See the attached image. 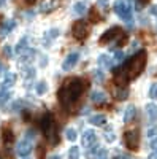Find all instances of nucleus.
<instances>
[{"label":"nucleus","instance_id":"nucleus-1","mask_svg":"<svg viewBox=\"0 0 157 159\" xmlns=\"http://www.w3.org/2000/svg\"><path fill=\"white\" fill-rule=\"evenodd\" d=\"M86 88H87V83L84 81L83 78H68L67 81L60 86V89L57 92L59 102L63 105L65 108L72 110L75 107V103L81 99Z\"/></svg>","mask_w":157,"mask_h":159},{"label":"nucleus","instance_id":"nucleus-2","mask_svg":"<svg viewBox=\"0 0 157 159\" xmlns=\"http://www.w3.org/2000/svg\"><path fill=\"white\" fill-rule=\"evenodd\" d=\"M146 61H148L146 51H138L137 54H133L132 57L129 59V62L122 67L125 70V73H127V78L129 80H135L143 70H145Z\"/></svg>","mask_w":157,"mask_h":159},{"label":"nucleus","instance_id":"nucleus-3","mask_svg":"<svg viewBox=\"0 0 157 159\" xmlns=\"http://www.w3.org/2000/svg\"><path fill=\"white\" fill-rule=\"evenodd\" d=\"M40 127L43 130L45 137L48 139V142L51 145H57L59 143V132H57V124L54 121L51 113H46L41 119H40Z\"/></svg>","mask_w":157,"mask_h":159},{"label":"nucleus","instance_id":"nucleus-4","mask_svg":"<svg viewBox=\"0 0 157 159\" xmlns=\"http://www.w3.org/2000/svg\"><path fill=\"white\" fill-rule=\"evenodd\" d=\"M125 40H127V35L121 30V27L114 25V27H110L100 37V43L105 45V43H110V42H117V45H124Z\"/></svg>","mask_w":157,"mask_h":159},{"label":"nucleus","instance_id":"nucleus-5","mask_svg":"<svg viewBox=\"0 0 157 159\" xmlns=\"http://www.w3.org/2000/svg\"><path fill=\"white\" fill-rule=\"evenodd\" d=\"M113 8H114L116 15L119 18H122L124 21H127V22L132 21V7H130V3H127L125 0H116Z\"/></svg>","mask_w":157,"mask_h":159},{"label":"nucleus","instance_id":"nucleus-6","mask_svg":"<svg viewBox=\"0 0 157 159\" xmlns=\"http://www.w3.org/2000/svg\"><path fill=\"white\" fill-rule=\"evenodd\" d=\"M124 143L129 150H138V145H140V134L137 129H130L124 134Z\"/></svg>","mask_w":157,"mask_h":159},{"label":"nucleus","instance_id":"nucleus-7","mask_svg":"<svg viewBox=\"0 0 157 159\" xmlns=\"http://www.w3.org/2000/svg\"><path fill=\"white\" fill-rule=\"evenodd\" d=\"M72 34L76 40H86L87 35H89V27L84 21H78L73 24V29H72Z\"/></svg>","mask_w":157,"mask_h":159},{"label":"nucleus","instance_id":"nucleus-8","mask_svg":"<svg viewBox=\"0 0 157 159\" xmlns=\"http://www.w3.org/2000/svg\"><path fill=\"white\" fill-rule=\"evenodd\" d=\"M16 153L22 157H27L30 153H32V140L29 139H24L22 142L18 143V147H16Z\"/></svg>","mask_w":157,"mask_h":159},{"label":"nucleus","instance_id":"nucleus-9","mask_svg":"<svg viewBox=\"0 0 157 159\" xmlns=\"http://www.w3.org/2000/svg\"><path fill=\"white\" fill-rule=\"evenodd\" d=\"M78 61H80V54H78V52H70V54L65 57V61L62 62V69L70 70L72 67H75V65L78 64Z\"/></svg>","mask_w":157,"mask_h":159},{"label":"nucleus","instance_id":"nucleus-10","mask_svg":"<svg viewBox=\"0 0 157 159\" xmlns=\"http://www.w3.org/2000/svg\"><path fill=\"white\" fill-rule=\"evenodd\" d=\"M81 142H83V147H86V148L92 147L94 143H97V135H95V132H94V130H90V129L86 130L84 134H83Z\"/></svg>","mask_w":157,"mask_h":159},{"label":"nucleus","instance_id":"nucleus-11","mask_svg":"<svg viewBox=\"0 0 157 159\" xmlns=\"http://www.w3.org/2000/svg\"><path fill=\"white\" fill-rule=\"evenodd\" d=\"M146 115H148L149 123H157V105L155 103L146 105Z\"/></svg>","mask_w":157,"mask_h":159},{"label":"nucleus","instance_id":"nucleus-12","mask_svg":"<svg viewBox=\"0 0 157 159\" xmlns=\"http://www.w3.org/2000/svg\"><path fill=\"white\" fill-rule=\"evenodd\" d=\"M16 27V21H7V22H3L2 25H0V35L2 37H5V35H8L13 29Z\"/></svg>","mask_w":157,"mask_h":159},{"label":"nucleus","instance_id":"nucleus-13","mask_svg":"<svg viewBox=\"0 0 157 159\" xmlns=\"http://www.w3.org/2000/svg\"><path fill=\"white\" fill-rule=\"evenodd\" d=\"M135 115H137L135 105H129V107L125 108V111H124V123H132L133 118H135Z\"/></svg>","mask_w":157,"mask_h":159},{"label":"nucleus","instance_id":"nucleus-14","mask_svg":"<svg viewBox=\"0 0 157 159\" xmlns=\"http://www.w3.org/2000/svg\"><path fill=\"white\" fill-rule=\"evenodd\" d=\"M16 78H18L16 73H7L5 78H3V81H2V88H3V89H8V88H11V86H15Z\"/></svg>","mask_w":157,"mask_h":159},{"label":"nucleus","instance_id":"nucleus-15","mask_svg":"<svg viewBox=\"0 0 157 159\" xmlns=\"http://www.w3.org/2000/svg\"><path fill=\"white\" fill-rule=\"evenodd\" d=\"M90 102H94V103L107 102V94H105L103 91H94L92 94H90Z\"/></svg>","mask_w":157,"mask_h":159},{"label":"nucleus","instance_id":"nucleus-16","mask_svg":"<svg viewBox=\"0 0 157 159\" xmlns=\"http://www.w3.org/2000/svg\"><path fill=\"white\" fill-rule=\"evenodd\" d=\"M114 97L117 100H125L129 97V89L125 86H119V88H116L114 89Z\"/></svg>","mask_w":157,"mask_h":159},{"label":"nucleus","instance_id":"nucleus-17","mask_svg":"<svg viewBox=\"0 0 157 159\" xmlns=\"http://www.w3.org/2000/svg\"><path fill=\"white\" fill-rule=\"evenodd\" d=\"M97 64H98V67H111L113 61L110 59L108 54H100L98 59H97Z\"/></svg>","mask_w":157,"mask_h":159},{"label":"nucleus","instance_id":"nucleus-18","mask_svg":"<svg viewBox=\"0 0 157 159\" xmlns=\"http://www.w3.org/2000/svg\"><path fill=\"white\" fill-rule=\"evenodd\" d=\"M89 123L92 126H103L105 123H107V118H105L103 115H94L89 118Z\"/></svg>","mask_w":157,"mask_h":159},{"label":"nucleus","instance_id":"nucleus-19","mask_svg":"<svg viewBox=\"0 0 157 159\" xmlns=\"http://www.w3.org/2000/svg\"><path fill=\"white\" fill-rule=\"evenodd\" d=\"M35 92L38 96H43V94H46L48 92V84H46V81H38L37 84H35Z\"/></svg>","mask_w":157,"mask_h":159},{"label":"nucleus","instance_id":"nucleus-20","mask_svg":"<svg viewBox=\"0 0 157 159\" xmlns=\"http://www.w3.org/2000/svg\"><path fill=\"white\" fill-rule=\"evenodd\" d=\"M27 42H29V38L27 37H22L21 40H19V43L16 45V48H15V52L16 54H21V52L27 48Z\"/></svg>","mask_w":157,"mask_h":159},{"label":"nucleus","instance_id":"nucleus-21","mask_svg":"<svg viewBox=\"0 0 157 159\" xmlns=\"http://www.w3.org/2000/svg\"><path fill=\"white\" fill-rule=\"evenodd\" d=\"M73 11H75V15H78V16L84 15V13H86V3L84 2H76L73 5Z\"/></svg>","mask_w":157,"mask_h":159},{"label":"nucleus","instance_id":"nucleus-22","mask_svg":"<svg viewBox=\"0 0 157 159\" xmlns=\"http://www.w3.org/2000/svg\"><path fill=\"white\" fill-rule=\"evenodd\" d=\"M68 159H80V148H78V147H72L68 150Z\"/></svg>","mask_w":157,"mask_h":159},{"label":"nucleus","instance_id":"nucleus-23","mask_svg":"<svg viewBox=\"0 0 157 159\" xmlns=\"http://www.w3.org/2000/svg\"><path fill=\"white\" fill-rule=\"evenodd\" d=\"M52 8H54V3H52V0H49V2H45L43 5H40V13H48Z\"/></svg>","mask_w":157,"mask_h":159},{"label":"nucleus","instance_id":"nucleus-24","mask_svg":"<svg viewBox=\"0 0 157 159\" xmlns=\"http://www.w3.org/2000/svg\"><path fill=\"white\" fill-rule=\"evenodd\" d=\"M33 56H35V51L33 49H25L24 51V56H22V62H27V61H32L33 59Z\"/></svg>","mask_w":157,"mask_h":159},{"label":"nucleus","instance_id":"nucleus-25","mask_svg":"<svg viewBox=\"0 0 157 159\" xmlns=\"http://www.w3.org/2000/svg\"><path fill=\"white\" fill-rule=\"evenodd\" d=\"M65 135H67V139H68L70 142H75V140H76V137H78V135H76V130H75V129H72V127L65 130Z\"/></svg>","mask_w":157,"mask_h":159},{"label":"nucleus","instance_id":"nucleus-26","mask_svg":"<svg viewBox=\"0 0 157 159\" xmlns=\"http://www.w3.org/2000/svg\"><path fill=\"white\" fill-rule=\"evenodd\" d=\"M3 140H5L7 143H11L13 140H15V137H13V132H11L10 129H5V130H3Z\"/></svg>","mask_w":157,"mask_h":159},{"label":"nucleus","instance_id":"nucleus-27","mask_svg":"<svg viewBox=\"0 0 157 159\" xmlns=\"http://www.w3.org/2000/svg\"><path fill=\"white\" fill-rule=\"evenodd\" d=\"M95 159H108V151L105 148H98V151L95 154Z\"/></svg>","mask_w":157,"mask_h":159},{"label":"nucleus","instance_id":"nucleus-28","mask_svg":"<svg viewBox=\"0 0 157 159\" xmlns=\"http://www.w3.org/2000/svg\"><path fill=\"white\" fill-rule=\"evenodd\" d=\"M94 80H95V83H103V80H105V75L102 70H95L94 72Z\"/></svg>","mask_w":157,"mask_h":159},{"label":"nucleus","instance_id":"nucleus-29","mask_svg":"<svg viewBox=\"0 0 157 159\" xmlns=\"http://www.w3.org/2000/svg\"><path fill=\"white\" fill-rule=\"evenodd\" d=\"M149 97H151L152 100L157 99V83H152V84H151V88H149Z\"/></svg>","mask_w":157,"mask_h":159},{"label":"nucleus","instance_id":"nucleus-30","mask_svg":"<svg viewBox=\"0 0 157 159\" xmlns=\"http://www.w3.org/2000/svg\"><path fill=\"white\" fill-rule=\"evenodd\" d=\"M8 99H10V92H8L7 89L0 91V103H5V102H7Z\"/></svg>","mask_w":157,"mask_h":159},{"label":"nucleus","instance_id":"nucleus-31","mask_svg":"<svg viewBox=\"0 0 157 159\" xmlns=\"http://www.w3.org/2000/svg\"><path fill=\"white\" fill-rule=\"evenodd\" d=\"M146 135H148L149 139L157 137V126H151V127L148 129V132H146Z\"/></svg>","mask_w":157,"mask_h":159},{"label":"nucleus","instance_id":"nucleus-32","mask_svg":"<svg viewBox=\"0 0 157 159\" xmlns=\"http://www.w3.org/2000/svg\"><path fill=\"white\" fill-rule=\"evenodd\" d=\"M2 51H3V56H5V57H8V59L13 56V49H11V46H8V45H5Z\"/></svg>","mask_w":157,"mask_h":159},{"label":"nucleus","instance_id":"nucleus-33","mask_svg":"<svg viewBox=\"0 0 157 159\" xmlns=\"http://www.w3.org/2000/svg\"><path fill=\"white\" fill-rule=\"evenodd\" d=\"M105 140H107V142H114V140H116V135L113 134L111 130H108L107 134H105Z\"/></svg>","mask_w":157,"mask_h":159},{"label":"nucleus","instance_id":"nucleus-34","mask_svg":"<svg viewBox=\"0 0 157 159\" xmlns=\"http://www.w3.org/2000/svg\"><path fill=\"white\" fill-rule=\"evenodd\" d=\"M24 73H25V78L29 80V78H33V75H35V70H33L32 67H29V69H25V70H24Z\"/></svg>","mask_w":157,"mask_h":159},{"label":"nucleus","instance_id":"nucleus-35","mask_svg":"<svg viewBox=\"0 0 157 159\" xmlns=\"http://www.w3.org/2000/svg\"><path fill=\"white\" fill-rule=\"evenodd\" d=\"M124 59V52L122 51H116V54H114V62H121Z\"/></svg>","mask_w":157,"mask_h":159},{"label":"nucleus","instance_id":"nucleus-36","mask_svg":"<svg viewBox=\"0 0 157 159\" xmlns=\"http://www.w3.org/2000/svg\"><path fill=\"white\" fill-rule=\"evenodd\" d=\"M59 35V29H51L49 32H48V37L49 38H56Z\"/></svg>","mask_w":157,"mask_h":159},{"label":"nucleus","instance_id":"nucleus-37","mask_svg":"<svg viewBox=\"0 0 157 159\" xmlns=\"http://www.w3.org/2000/svg\"><path fill=\"white\" fill-rule=\"evenodd\" d=\"M146 3H148V0H137V10H141Z\"/></svg>","mask_w":157,"mask_h":159},{"label":"nucleus","instance_id":"nucleus-38","mask_svg":"<svg viewBox=\"0 0 157 159\" xmlns=\"http://www.w3.org/2000/svg\"><path fill=\"white\" fill-rule=\"evenodd\" d=\"M97 5L100 8H107L108 7V0H97Z\"/></svg>","mask_w":157,"mask_h":159},{"label":"nucleus","instance_id":"nucleus-39","mask_svg":"<svg viewBox=\"0 0 157 159\" xmlns=\"http://www.w3.org/2000/svg\"><path fill=\"white\" fill-rule=\"evenodd\" d=\"M21 108H22V100H18L16 103H13V110L18 111V110H21Z\"/></svg>","mask_w":157,"mask_h":159},{"label":"nucleus","instance_id":"nucleus-40","mask_svg":"<svg viewBox=\"0 0 157 159\" xmlns=\"http://www.w3.org/2000/svg\"><path fill=\"white\" fill-rule=\"evenodd\" d=\"M38 159H45V147L38 148Z\"/></svg>","mask_w":157,"mask_h":159},{"label":"nucleus","instance_id":"nucleus-41","mask_svg":"<svg viewBox=\"0 0 157 159\" xmlns=\"http://www.w3.org/2000/svg\"><path fill=\"white\" fill-rule=\"evenodd\" d=\"M33 137H35V130H33V129H30V130L27 132V134H25V139H29V140H32Z\"/></svg>","mask_w":157,"mask_h":159},{"label":"nucleus","instance_id":"nucleus-42","mask_svg":"<svg viewBox=\"0 0 157 159\" xmlns=\"http://www.w3.org/2000/svg\"><path fill=\"white\" fill-rule=\"evenodd\" d=\"M151 148H152V151H157V137L152 139V142H151Z\"/></svg>","mask_w":157,"mask_h":159},{"label":"nucleus","instance_id":"nucleus-43","mask_svg":"<svg viewBox=\"0 0 157 159\" xmlns=\"http://www.w3.org/2000/svg\"><path fill=\"white\" fill-rule=\"evenodd\" d=\"M149 13L152 16H157V5H154V7H151V10H149Z\"/></svg>","mask_w":157,"mask_h":159},{"label":"nucleus","instance_id":"nucleus-44","mask_svg":"<svg viewBox=\"0 0 157 159\" xmlns=\"http://www.w3.org/2000/svg\"><path fill=\"white\" fill-rule=\"evenodd\" d=\"M90 15H92V21H94V22H97V21H98V18H97L98 15H97V13H95L94 10H92V11H90Z\"/></svg>","mask_w":157,"mask_h":159},{"label":"nucleus","instance_id":"nucleus-45","mask_svg":"<svg viewBox=\"0 0 157 159\" xmlns=\"http://www.w3.org/2000/svg\"><path fill=\"white\" fill-rule=\"evenodd\" d=\"M116 159H130V156H127V154H119Z\"/></svg>","mask_w":157,"mask_h":159},{"label":"nucleus","instance_id":"nucleus-46","mask_svg":"<svg viewBox=\"0 0 157 159\" xmlns=\"http://www.w3.org/2000/svg\"><path fill=\"white\" fill-rule=\"evenodd\" d=\"M49 159H62L59 154H52V156H49Z\"/></svg>","mask_w":157,"mask_h":159},{"label":"nucleus","instance_id":"nucleus-47","mask_svg":"<svg viewBox=\"0 0 157 159\" xmlns=\"http://www.w3.org/2000/svg\"><path fill=\"white\" fill-rule=\"evenodd\" d=\"M149 159H157V151H154V153L149 156Z\"/></svg>","mask_w":157,"mask_h":159},{"label":"nucleus","instance_id":"nucleus-48","mask_svg":"<svg viewBox=\"0 0 157 159\" xmlns=\"http://www.w3.org/2000/svg\"><path fill=\"white\" fill-rule=\"evenodd\" d=\"M46 65V57H41V67H45Z\"/></svg>","mask_w":157,"mask_h":159},{"label":"nucleus","instance_id":"nucleus-49","mask_svg":"<svg viewBox=\"0 0 157 159\" xmlns=\"http://www.w3.org/2000/svg\"><path fill=\"white\" fill-rule=\"evenodd\" d=\"M3 70H5V65H3V64H2V62H0V73H2V72H3Z\"/></svg>","mask_w":157,"mask_h":159},{"label":"nucleus","instance_id":"nucleus-50","mask_svg":"<svg viewBox=\"0 0 157 159\" xmlns=\"http://www.w3.org/2000/svg\"><path fill=\"white\" fill-rule=\"evenodd\" d=\"M25 2H27L29 5H32V3H35V0H25Z\"/></svg>","mask_w":157,"mask_h":159},{"label":"nucleus","instance_id":"nucleus-51","mask_svg":"<svg viewBox=\"0 0 157 159\" xmlns=\"http://www.w3.org/2000/svg\"><path fill=\"white\" fill-rule=\"evenodd\" d=\"M5 2H7V0H0V5H5Z\"/></svg>","mask_w":157,"mask_h":159},{"label":"nucleus","instance_id":"nucleus-52","mask_svg":"<svg viewBox=\"0 0 157 159\" xmlns=\"http://www.w3.org/2000/svg\"><path fill=\"white\" fill-rule=\"evenodd\" d=\"M0 21H2V16H0Z\"/></svg>","mask_w":157,"mask_h":159},{"label":"nucleus","instance_id":"nucleus-53","mask_svg":"<svg viewBox=\"0 0 157 159\" xmlns=\"http://www.w3.org/2000/svg\"><path fill=\"white\" fill-rule=\"evenodd\" d=\"M24 159H29V157H24Z\"/></svg>","mask_w":157,"mask_h":159},{"label":"nucleus","instance_id":"nucleus-54","mask_svg":"<svg viewBox=\"0 0 157 159\" xmlns=\"http://www.w3.org/2000/svg\"><path fill=\"white\" fill-rule=\"evenodd\" d=\"M155 27H157V25H155Z\"/></svg>","mask_w":157,"mask_h":159}]
</instances>
